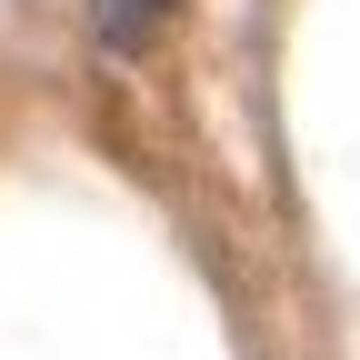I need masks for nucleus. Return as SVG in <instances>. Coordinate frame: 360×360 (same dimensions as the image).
Instances as JSON below:
<instances>
[{
  "mask_svg": "<svg viewBox=\"0 0 360 360\" xmlns=\"http://www.w3.org/2000/svg\"><path fill=\"white\" fill-rule=\"evenodd\" d=\"M180 11H191V0H90V40H101V51H120V60H141L150 40H170Z\"/></svg>",
  "mask_w": 360,
  "mask_h": 360,
  "instance_id": "1",
  "label": "nucleus"
}]
</instances>
